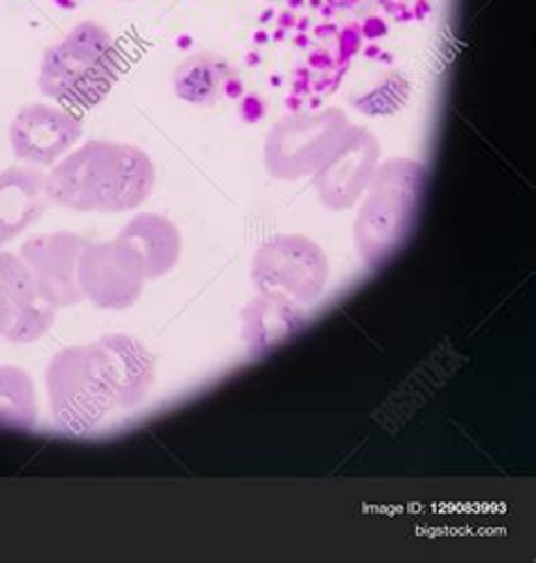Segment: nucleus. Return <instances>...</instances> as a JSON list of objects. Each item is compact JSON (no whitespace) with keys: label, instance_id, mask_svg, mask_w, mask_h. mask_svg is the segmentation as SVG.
Returning a JSON list of instances; mask_svg holds the SVG:
<instances>
[{"label":"nucleus","instance_id":"c85d7f7f","mask_svg":"<svg viewBox=\"0 0 536 563\" xmlns=\"http://www.w3.org/2000/svg\"><path fill=\"white\" fill-rule=\"evenodd\" d=\"M295 44H297L299 48H306V46H308V36H306L304 32H299V34H297V38H295Z\"/></svg>","mask_w":536,"mask_h":563},{"label":"nucleus","instance_id":"4468645a","mask_svg":"<svg viewBox=\"0 0 536 563\" xmlns=\"http://www.w3.org/2000/svg\"><path fill=\"white\" fill-rule=\"evenodd\" d=\"M173 91L182 102L214 107L222 98H240L242 79L233 64L216 53L186 57L173 73Z\"/></svg>","mask_w":536,"mask_h":563},{"label":"nucleus","instance_id":"f704fd0d","mask_svg":"<svg viewBox=\"0 0 536 563\" xmlns=\"http://www.w3.org/2000/svg\"><path fill=\"white\" fill-rule=\"evenodd\" d=\"M283 38H285V30L278 27V30L274 32V42H283Z\"/></svg>","mask_w":536,"mask_h":563},{"label":"nucleus","instance_id":"39448f33","mask_svg":"<svg viewBox=\"0 0 536 563\" xmlns=\"http://www.w3.org/2000/svg\"><path fill=\"white\" fill-rule=\"evenodd\" d=\"M349 128L347 113L338 107L281 118L265 136L263 158L267 173L281 181L313 177Z\"/></svg>","mask_w":536,"mask_h":563},{"label":"nucleus","instance_id":"4be33fe9","mask_svg":"<svg viewBox=\"0 0 536 563\" xmlns=\"http://www.w3.org/2000/svg\"><path fill=\"white\" fill-rule=\"evenodd\" d=\"M308 64H310V68L326 70V68L333 66V59H331V55H328V51H315V53L308 57Z\"/></svg>","mask_w":536,"mask_h":563},{"label":"nucleus","instance_id":"bb28decb","mask_svg":"<svg viewBox=\"0 0 536 563\" xmlns=\"http://www.w3.org/2000/svg\"><path fill=\"white\" fill-rule=\"evenodd\" d=\"M338 32V27L336 25H321V27H317V36H324V34H336Z\"/></svg>","mask_w":536,"mask_h":563},{"label":"nucleus","instance_id":"0eeeda50","mask_svg":"<svg viewBox=\"0 0 536 563\" xmlns=\"http://www.w3.org/2000/svg\"><path fill=\"white\" fill-rule=\"evenodd\" d=\"M145 274L134 252L118 238L87 243L77 265L79 292L100 310H128L145 288Z\"/></svg>","mask_w":536,"mask_h":563},{"label":"nucleus","instance_id":"ddd939ff","mask_svg":"<svg viewBox=\"0 0 536 563\" xmlns=\"http://www.w3.org/2000/svg\"><path fill=\"white\" fill-rule=\"evenodd\" d=\"M139 258L147 280L171 274L184 250L179 227L158 213H139L116 235Z\"/></svg>","mask_w":536,"mask_h":563},{"label":"nucleus","instance_id":"9d476101","mask_svg":"<svg viewBox=\"0 0 536 563\" xmlns=\"http://www.w3.org/2000/svg\"><path fill=\"white\" fill-rule=\"evenodd\" d=\"M0 290L6 303V335L10 344H32L44 338L59 306L39 286L36 276L14 252H0Z\"/></svg>","mask_w":536,"mask_h":563},{"label":"nucleus","instance_id":"423d86ee","mask_svg":"<svg viewBox=\"0 0 536 563\" xmlns=\"http://www.w3.org/2000/svg\"><path fill=\"white\" fill-rule=\"evenodd\" d=\"M331 263L315 240L299 233L274 235L252 258V280L263 295H278L295 303L315 301L328 284Z\"/></svg>","mask_w":536,"mask_h":563},{"label":"nucleus","instance_id":"9b49d317","mask_svg":"<svg viewBox=\"0 0 536 563\" xmlns=\"http://www.w3.org/2000/svg\"><path fill=\"white\" fill-rule=\"evenodd\" d=\"M87 243L89 240L73 231H55L28 238L21 245L19 256L59 308L75 306L85 299L77 284V265Z\"/></svg>","mask_w":536,"mask_h":563},{"label":"nucleus","instance_id":"c756f323","mask_svg":"<svg viewBox=\"0 0 536 563\" xmlns=\"http://www.w3.org/2000/svg\"><path fill=\"white\" fill-rule=\"evenodd\" d=\"M304 3H306V0H287V10L295 12V10H299Z\"/></svg>","mask_w":536,"mask_h":563},{"label":"nucleus","instance_id":"a878e982","mask_svg":"<svg viewBox=\"0 0 536 563\" xmlns=\"http://www.w3.org/2000/svg\"><path fill=\"white\" fill-rule=\"evenodd\" d=\"M364 55H367L369 59H376V57H381L383 53H381V48H379V46H369V48L364 51Z\"/></svg>","mask_w":536,"mask_h":563},{"label":"nucleus","instance_id":"b1692460","mask_svg":"<svg viewBox=\"0 0 536 563\" xmlns=\"http://www.w3.org/2000/svg\"><path fill=\"white\" fill-rule=\"evenodd\" d=\"M278 25H281L283 30H287V27H295V25H297V16H295V12H293V10H285V12L278 16Z\"/></svg>","mask_w":536,"mask_h":563},{"label":"nucleus","instance_id":"f3484780","mask_svg":"<svg viewBox=\"0 0 536 563\" xmlns=\"http://www.w3.org/2000/svg\"><path fill=\"white\" fill-rule=\"evenodd\" d=\"M36 415V389L30 374L12 365L0 367V428L28 430Z\"/></svg>","mask_w":536,"mask_h":563},{"label":"nucleus","instance_id":"cd10ccee","mask_svg":"<svg viewBox=\"0 0 536 563\" xmlns=\"http://www.w3.org/2000/svg\"><path fill=\"white\" fill-rule=\"evenodd\" d=\"M254 42H256V44H267V42H270V34L261 30V32L254 34Z\"/></svg>","mask_w":536,"mask_h":563},{"label":"nucleus","instance_id":"2f4dec72","mask_svg":"<svg viewBox=\"0 0 536 563\" xmlns=\"http://www.w3.org/2000/svg\"><path fill=\"white\" fill-rule=\"evenodd\" d=\"M57 5H62V8H75L77 5V0H57Z\"/></svg>","mask_w":536,"mask_h":563},{"label":"nucleus","instance_id":"2eb2a0df","mask_svg":"<svg viewBox=\"0 0 536 563\" xmlns=\"http://www.w3.org/2000/svg\"><path fill=\"white\" fill-rule=\"evenodd\" d=\"M98 342L109 360L118 387V406L122 410L141 406L156 378V360L150 349L134 335L125 333L102 335Z\"/></svg>","mask_w":536,"mask_h":563},{"label":"nucleus","instance_id":"6ab92c4d","mask_svg":"<svg viewBox=\"0 0 536 563\" xmlns=\"http://www.w3.org/2000/svg\"><path fill=\"white\" fill-rule=\"evenodd\" d=\"M362 30H360V25H355V23H351V25H347L342 32H340V36H338V48H340V62H349L353 55H358L360 53V48H362Z\"/></svg>","mask_w":536,"mask_h":563},{"label":"nucleus","instance_id":"72a5a7b5","mask_svg":"<svg viewBox=\"0 0 536 563\" xmlns=\"http://www.w3.org/2000/svg\"><path fill=\"white\" fill-rule=\"evenodd\" d=\"M295 27H299V30L304 32V30H308V27H310V21L304 16V19H299V21H297V25H295Z\"/></svg>","mask_w":536,"mask_h":563},{"label":"nucleus","instance_id":"412c9836","mask_svg":"<svg viewBox=\"0 0 536 563\" xmlns=\"http://www.w3.org/2000/svg\"><path fill=\"white\" fill-rule=\"evenodd\" d=\"M360 30H362V36L369 38V42H379V38H383L387 34V23L381 16H367L362 21Z\"/></svg>","mask_w":536,"mask_h":563},{"label":"nucleus","instance_id":"7c9ffc66","mask_svg":"<svg viewBox=\"0 0 536 563\" xmlns=\"http://www.w3.org/2000/svg\"><path fill=\"white\" fill-rule=\"evenodd\" d=\"M333 8H336V5H321V8H319V10H321V16H324V19H331V16H333Z\"/></svg>","mask_w":536,"mask_h":563},{"label":"nucleus","instance_id":"5701e85b","mask_svg":"<svg viewBox=\"0 0 536 563\" xmlns=\"http://www.w3.org/2000/svg\"><path fill=\"white\" fill-rule=\"evenodd\" d=\"M430 12H433V5L428 3V0H417L415 10H412V16H415V19H424V16H428Z\"/></svg>","mask_w":536,"mask_h":563},{"label":"nucleus","instance_id":"7ed1b4c3","mask_svg":"<svg viewBox=\"0 0 536 563\" xmlns=\"http://www.w3.org/2000/svg\"><path fill=\"white\" fill-rule=\"evenodd\" d=\"M122 68L125 55L111 30L98 21H81L44 51L36 85L55 104L87 111L113 91Z\"/></svg>","mask_w":536,"mask_h":563},{"label":"nucleus","instance_id":"473e14b6","mask_svg":"<svg viewBox=\"0 0 536 563\" xmlns=\"http://www.w3.org/2000/svg\"><path fill=\"white\" fill-rule=\"evenodd\" d=\"M274 19V10H265L263 14H261V23H267V21H272Z\"/></svg>","mask_w":536,"mask_h":563},{"label":"nucleus","instance_id":"e433bc0d","mask_svg":"<svg viewBox=\"0 0 536 563\" xmlns=\"http://www.w3.org/2000/svg\"><path fill=\"white\" fill-rule=\"evenodd\" d=\"M313 8H321V0H310Z\"/></svg>","mask_w":536,"mask_h":563},{"label":"nucleus","instance_id":"f257e3e1","mask_svg":"<svg viewBox=\"0 0 536 563\" xmlns=\"http://www.w3.org/2000/svg\"><path fill=\"white\" fill-rule=\"evenodd\" d=\"M156 186L152 156L122 141L94 139L73 147L48 170L51 205L75 213H128L143 207Z\"/></svg>","mask_w":536,"mask_h":563},{"label":"nucleus","instance_id":"a211bd4d","mask_svg":"<svg viewBox=\"0 0 536 563\" xmlns=\"http://www.w3.org/2000/svg\"><path fill=\"white\" fill-rule=\"evenodd\" d=\"M412 96V87L407 77L398 70H385L379 75V79L364 91H358L349 98L351 107L364 115L379 118V115H392L398 113Z\"/></svg>","mask_w":536,"mask_h":563},{"label":"nucleus","instance_id":"1a4fd4ad","mask_svg":"<svg viewBox=\"0 0 536 563\" xmlns=\"http://www.w3.org/2000/svg\"><path fill=\"white\" fill-rule=\"evenodd\" d=\"M81 139V120L62 104L32 102L10 123V145L25 166L53 168Z\"/></svg>","mask_w":536,"mask_h":563},{"label":"nucleus","instance_id":"f8f14e48","mask_svg":"<svg viewBox=\"0 0 536 563\" xmlns=\"http://www.w3.org/2000/svg\"><path fill=\"white\" fill-rule=\"evenodd\" d=\"M48 205L44 170L25 164L0 170V250L36 224Z\"/></svg>","mask_w":536,"mask_h":563},{"label":"nucleus","instance_id":"393cba45","mask_svg":"<svg viewBox=\"0 0 536 563\" xmlns=\"http://www.w3.org/2000/svg\"><path fill=\"white\" fill-rule=\"evenodd\" d=\"M6 303H3V290H0V340L6 335Z\"/></svg>","mask_w":536,"mask_h":563},{"label":"nucleus","instance_id":"dca6fc26","mask_svg":"<svg viewBox=\"0 0 536 563\" xmlns=\"http://www.w3.org/2000/svg\"><path fill=\"white\" fill-rule=\"evenodd\" d=\"M240 321L247 349L252 353H267L304 329L306 312L291 299L261 292L244 306Z\"/></svg>","mask_w":536,"mask_h":563},{"label":"nucleus","instance_id":"aec40b11","mask_svg":"<svg viewBox=\"0 0 536 563\" xmlns=\"http://www.w3.org/2000/svg\"><path fill=\"white\" fill-rule=\"evenodd\" d=\"M240 115L244 123H259L265 115V102L259 96H247L240 104Z\"/></svg>","mask_w":536,"mask_h":563},{"label":"nucleus","instance_id":"20e7f679","mask_svg":"<svg viewBox=\"0 0 536 563\" xmlns=\"http://www.w3.org/2000/svg\"><path fill=\"white\" fill-rule=\"evenodd\" d=\"M46 387L55 423L75 437L89 434L120 408L109 360L98 340L55 353L46 372Z\"/></svg>","mask_w":536,"mask_h":563},{"label":"nucleus","instance_id":"6e6552de","mask_svg":"<svg viewBox=\"0 0 536 563\" xmlns=\"http://www.w3.org/2000/svg\"><path fill=\"white\" fill-rule=\"evenodd\" d=\"M379 161V139L367 128L351 125L333 154L326 158V164L313 175L321 207L328 211H347L355 207L374 177Z\"/></svg>","mask_w":536,"mask_h":563},{"label":"nucleus","instance_id":"c9c22d12","mask_svg":"<svg viewBox=\"0 0 536 563\" xmlns=\"http://www.w3.org/2000/svg\"><path fill=\"white\" fill-rule=\"evenodd\" d=\"M177 44H179V46H182V48H188V46H190V38H188V36H182V38H179V42H177Z\"/></svg>","mask_w":536,"mask_h":563},{"label":"nucleus","instance_id":"f03ea898","mask_svg":"<svg viewBox=\"0 0 536 563\" xmlns=\"http://www.w3.org/2000/svg\"><path fill=\"white\" fill-rule=\"evenodd\" d=\"M428 170L422 161L394 156L376 168L353 222V243L367 267L387 265L415 231Z\"/></svg>","mask_w":536,"mask_h":563}]
</instances>
